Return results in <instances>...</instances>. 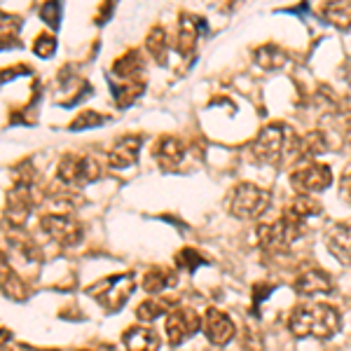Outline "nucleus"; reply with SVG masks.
<instances>
[{"instance_id":"f257e3e1","label":"nucleus","mask_w":351,"mask_h":351,"mask_svg":"<svg viewBox=\"0 0 351 351\" xmlns=\"http://www.w3.org/2000/svg\"><path fill=\"white\" fill-rule=\"evenodd\" d=\"M288 330L298 339H304V337L330 339V337H335V332L339 330V314L330 304H321V302L300 304L291 314Z\"/></svg>"},{"instance_id":"f03ea898","label":"nucleus","mask_w":351,"mask_h":351,"mask_svg":"<svg viewBox=\"0 0 351 351\" xmlns=\"http://www.w3.org/2000/svg\"><path fill=\"white\" fill-rule=\"evenodd\" d=\"M36 169L33 164L24 160L12 169V188L8 190V202H5V216L10 223L21 228L31 216L36 206Z\"/></svg>"},{"instance_id":"7ed1b4c3","label":"nucleus","mask_w":351,"mask_h":351,"mask_svg":"<svg viewBox=\"0 0 351 351\" xmlns=\"http://www.w3.org/2000/svg\"><path fill=\"white\" fill-rule=\"evenodd\" d=\"M295 138L298 136L281 122L267 124V127L260 129L256 141L251 143V157L258 164H281L286 157L293 160V152H295Z\"/></svg>"},{"instance_id":"20e7f679","label":"nucleus","mask_w":351,"mask_h":351,"mask_svg":"<svg viewBox=\"0 0 351 351\" xmlns=\"http://www.w3.org/2000/svg\"><path fill=\"white\" fill-rule=\"evenodd\" d=\"M304 223H307V220H302L300 216H295L293 211L284 208V213H281L274 223L258 225L256 239H258L260 246L265 248V251H271V253L286 251L291 243H295L300 237H304V232H307Z\"/></svg>"},{"instance_id":"39448f33","label":"nucleus","mask_w":351,"mask_h":351,"mask_svg":"<svg viewBox=\"0 0 351 351\" xmlns=\"http://www.w3.org/2000/svg\"><path fill=\"white\" fill-rule=\"evenodd\" d=\"M271 206V192L260 188L256 183H239L234 185L225 197V208L230 216L239 220H256L267 213Z\"/></svg>"},{"instance_id":"423d86ee","label":"nucleus","mask_w":351,"mask_h":351,"mask_svg":"<svg viewBox=\"0 0 351 351\" xmlns=\"http://www.w3.org/2000/svg\"><path fill=\"white\" fill-rule=\"evenodd\" d=\"M101 178V167L92 155L82 152H66L56 164V185L66 190H82L89 183Z\"/></svg>"},{"instance_id":"0eeeda50","label":"nucleus","mask_w":351,"mask_h":351,"mask_svg":"<svg viewBox=\"0 0 351 351\" xmlns=\"http://www.w3.org/2000/svg\"><path fill=\"white\" fill-rule=\"evenodd\" d=\"M134 288L136 284L132 274H112L89 286L87 295H92L106 311H120L127 304V300L132 298Z\"/></svg>"},{"instance_id":"6e6552de","label":"nucleus","mask_w":351,"mask_h":351,"mask_svg":"<svg viewBox=\"0 0 351 351\" xmlns=\"http://www.w3.org/2000/svg\"><path fill=\"white\" fill-rule=\"evenodd\" d=\"M40 228L47 234V239H52L54 243H59L64 248L77 246L84 239V230L80 220L71 216V213H61V211L45 213L40 218Z\"/></svg>"},{"instance_id":"1a4fd4ad","label":"nucleus","mask_w":351,"mask_h":351,"mask_svg":"<svg viewBox=\"0 0 351 351\" xmlns=\"http://www.w3.org/2000/svg\"><path fill=\"white\" fill-rule=\"evenodd\" d=\"M288 183L298 195L311 197L314 192H324L332 183V169L321 162H307L302 167H298L295 171H291Z\"/></svg>"},{"instance_id":"9d476101","label":"nucleus","mask_w":351,"mask_h":351,"mask_svg":"<svg viewBox=\"0 0 351 351\" xmlns=\"http://www.w3.org/2000/svg\"><path fill=\"white\" fill-rule=\"evenodd\" d=\"M202 326H204V319H199L197 311H192L188 307H176L167 314V326H164V330H167L169 342L176 347V344H183L188 337L197 335V332L202 330Z\"/></svg>"},{"instance_id":"9b49d317","label":"nucleus","mask_w":351,"mask_h":351,"mask_svg":"<svg viewBox=\"0 0 351 351\" xmlns=\"http://www.w3.org/2000/svg\"><path fill=\"white\" fill-rule=\"evenodd\" d=\"M152 157L162 171H178L183 160L188 157V145L173 134H164L152 145Z\"/></svg>"},{"instance_id":"f8f14e48","label":"nucleus","mask_w":351,"mask_h":351,"mask_svg":"<svg viewBox=\"0 0 351 351\" xmlns=\"http://www.w3.org/2000/svg\"><path fill=\"white\" fill-rule=\"evenodd\" d=\"M202 330L211 344H216V347H225L230 339H234L237 328H234V321H232L223 309L211 307V309H206V314H204Z\"/></svg>"},{"instance_id":"ddd939ff","label":"nucleus","mask_w":351,"mask_h":351,"mask_svg":"<svg viewBox=\"0 0 351 351\" xmlns=\"http://www.w3.org/2000/svg\"><path fill=\"white\" fill-rule=\"evenodd\" d=\"M206 28V21L199 19L195 14L183 12L178 19V38H176V49L185 56V59H192L197 52V40H199L202 31Z\"/></svg>"},{"instance_id":"4468645a","label":"nucleus","mask_w":351,"mask_h":351,"mask_svg":"<svg viewBox=\"0 0 351 351\" xmlns=\"http://www.w3.org/2000/svg\"><path fill=\"white\" fill-rule=\"evenodd\" d=\"M293 288H295L300 295H307V298L328 295V293H332V279L330 274H326L319 267H304L293 279Z\"/></svg>"},{"instance_id":"2eb2a0df","label":"nucleus","mask_w":351,"mask_h":351,"mask_svg":"<svg viewBox=\"0 0 351 351\" xmlns=\"http://www.w3.org/2000/svg\"><path fill=\"white\" fill-rule=\"evenodd\" d=\"M326 248L342 265L351 263V220H337L326 230Z\"/></svg>"},{"instance_id":"dca6fc26","label":"nucleus","mask_w":351,"mask_h":351,"mask_svg":"<svg viewBox=\"0 0 351 351\" xmlns=\"http://www.w3.org/2000/svg\"><path fill=\"white\" fill-rule=\"evenodd\" d=\"M143 145V136L132 134V136H122L115 145L108 150V167L110 169H129L138 162V152Z\"/></svg>"},{"instance_id":"f3484780","label":"nucleus","mask_w":351,"mask_h":351,"mask_svg":"<svg viewBox=\"0 0 351 351\" xmlns=\"http://www.w3.org/2000/svg\"><path fill=\"white\" fill-rule=\"evenodd\" d=\"M122 347L127 351H160V335L148 326H132L122 335Z\"/></svg>"},{"instance_id":"a211bd4d","label":"nucleus","mask_w":351,"mask_h":351,"mask_svg":"<svg viewBox=\"0 0 351 351\" xmlns=\"http://www.w3.org/2000/svg\"><path fill=\"white\" fill-rule=\"evenodd\" d=\"M143 75H145V61L136 49H129L127 54H122L110 71V77H117V80H143Z\"/></svg>"},{"instance_id":"6ab92c4d","label":"nucleus","mask_w":351,"mask_h":351,"mask_svg":"<svg viewBox=\"0 0 351 351\" xmlns=\"http://www.w3.org/2000/svg\"><path fill=\"white\" fill-rule=\"evenodd\" d=\"M108 84H110V94L117 108H129L145 89V80H117V77H110V75H108Z\"/></svg>"},{"instance_id":"aec40b11","label":"nucleus","mask_w":351,"mask_h":351,"mask_svg":"<svg viewBox=\"0 0 351 351\" xmlns=\"http://www.w3.org/2000/svg\"><path fill=\"white\" fill-rule=\"evenodd\" d=\"M253 59H256V64L260 68H265V71H279V68H284L288 64V54L279 45H271V43L258 47L256 52H253Z\"/></svg>"},{"instance_id":"412c9836","label":"nucleus","mask_w":351,"mask_h":351,"mask_svg":"<svg viewBox=\"0 0 351 351\" xmlns=\"http://www.w3.org/2000/svg\"><path fill=\"white\" fill-rule=\"evenodd\" d=\"M141 286H143V291H148V293H162L164 288L176 286V271L155 265V267H150L143 274V281H141Z\"/></svg>"},{"instance_id":"4be33fe9","label":"nucleus","mask_w":351,"mask_h":351,"mask_svg":"<svg viewBox=\"0 0 351 351\" xmlns=\"http://www.w3.org/2000/svg\"><path fill=\"white\" fill-rule=\"evenodd\" d=\"M145 49L152 54V59L160 66H167V54H169V38L167 31L162 26H152L150 33L145 36Z\"/></svg>"},{"instance_id":"5701e85b","label":"nucleus","mask_w":351,"mask_h":351,"mask_svg":"<svg viewBox=\"0 0 351 351\" xmlns=\"http://www.w3.org/2000/svg\"><path fill=\"white\" fill-rule=\"evenodd\" d=\"M321 14H324V19L328 24L342 28V31L351 28V3H342V0L326 3L324 8H321Z\"/></svg>"},{"instance_id":"b1692460","label":"nucleus","mask_w":351,"mask_h":351,"mask_svg":"<svg viewBox=\"0 0 351 351\" xmlns=\"http://www.w3.org/2000/svg\"><path fill=\"white\" fill-rule=\"evenodd\" d=\"M171 302H173V300H167V298L143 300V302L136 307V316H138V321H143V324H150V321H155V319H160V316L169 314V311H171Z\"/></svg>"},{"instance_id":"393cba45","label":"nucleus","mask_w":351,"mask_h":351,"mask_svg":"<svg viewBox=\"0 0 351 351\" xmlns=\"http://www.w3.org/2000/svg\"><path fill=\"white\" fill-rule=\"evenodd\" d=\"M286 208L295 213V216H300L302 220L316 218V216H321V213H324V206H321V202L314 199V197H307V195H298Z\"/></svg>"},{"instance_id":"a878e982","label":"nucleus","mask_w":351,"mask_h":351,"mask_svg":"<svg viewBox=\"0 0 351 351\" xmlns=\"http://www.w3.org/2000/svg\"><path fill=\"white\" fill-rule=\"evenodd\" d=\"M3 293H5V295H8L10 300H16V302L26 300V295H28L26 284L19 279V276L14 274V269H10V267H8V265H3Z\"/></svg>"},{"instance_id":"bb28decb","label":"nucleus","mask_w":351,"mask_h":351,"mask_svg":"<svg viewBox=\"0 0 351 351\" xmlns=\"http://www.w3.org/2000/svg\"><path fill=\"white\" fill-rule=\"evenodd\" d=\"M202 265H206V258L202 256L197 248L192 246H185L180 248L178 253H176V267L178 269H185V271H197L202 267Z\"/></svg>"},{"instance_id":"cd10ccee","label":"nucleus","mask_w":351,"mask_h":351,"mask_svg":"<svg viewBox=\"0 0 351 351\" xmlns=\"http://www.w3.org/2000/svg\"><path fill=\"white\" fill-rule=\"evenodd\" d=\"M108 117L106 115H101V112H96V110H84L80 112V115L75 117V120L71 122V132H77V129H96V127H101Z\"/></svg>"},{"instance_id":"c85d7f7f","label":"nucleus","mask_w":351,"mask_h":351,"mask_svg":"<svg viewBox=\"0 0 351 351\" xmlns=\"http://www.w3.org/2000/svg\"><path fill=\"white\" fill-rule=\"evenodd\" d=\"M54 52H56V38L52 33H40L33 40V54H38L40 59H49Z\"/></svg>"},{"instance_id":"c756f323","label":"nucleus","mask_w":351,"mask_h":351,"mask_svg":"<svg viewBox=\"0 0 351 351\" xmlns=\"http://www.w3.org/2000/svg\"><path fill=\"white\" fill-rule=\"evenodd\" d=\"M61 12H64V5L61 3H45L40 8V16L45 19V24H49L52 28H59Z\"/></svg>"},{"instance_id":"7c9ffc66","label":"nucleus","mask_w":351,"mask_h":351,"mask_svg":"<svg viewBox=\"0 0 351 351\" xmlns=\"http://www.w3.org/2000/svg\"><path fill=\"white\" fill-rule=\"evenodd\" d=\"M271 291H274V286H271V284H253V288H251L253 307H260V304H263V300L267 298Z\"/></svg>"},{"instance_id":"2f4dec72","label":"nucleus","mask_w":351,"mask_h":351,"mask_svg":"<svg viewBox=\"0 0 351 351\" xmlns=\"http://www.w3.org/2000/svg\"><path fill=\"white\" fill-rule=\"evenodd\" d=\"M339 197H342L344 204L351 206V171H344L342 178H339Z\"/></svg>"},{"instance_id":"473e14b6","label":"nucleus","mask_w":351,"mask_h":351,"mask_svg":"<svg viewBox=\"0 0 351 351\" xmlns=\"http://www.w3.org/2000/svg\"><path fill=\"white\" fill-rule=\"evenodd\" d=\"M112 10H115V3H106V10H104V5H101V8H99V16H96V24H106L104 19H108Z\"/></svg>"},{"instance_id":"72a5a7b5","label":"nucleus","mask_w":351,"mask_h":351,"mask_svg":"<svg viewBox=\"0 0 351 351\" xmlns=\"http://www.w3.org/2000/svg\"><path fill=\"white\" fill-rule=\"evenodd\" d=\"M99 351H117L115 347H110V344H104V347H101Z\"/></svg>"},{"instance_id":"f704fd0d","label":"nucleus","mask_w":351,"mask_h":351,"mask_svg":"<svg viewBox=\"0 0 351 351\" xmlns=\"http://www.w3.org/2000/svg\"><path fill=\"white\" fill-rule=\"evenodd\" d=\"M80 351H89V349H80Z\"/></svg>"},{"instance_id":"c9c22d12","label":"nucleus","mask_w":351,"mask_h":351,"mask_svg":"<svg viewBox=\"0 0 351 351\" xmlns=\"http://www.w3.org/2000/svg\"><path fill=\"white\" fill-rule=\"evenodd\" d=\"M49 351H54V349H49Z\"/></svg>"}]
</instances>
